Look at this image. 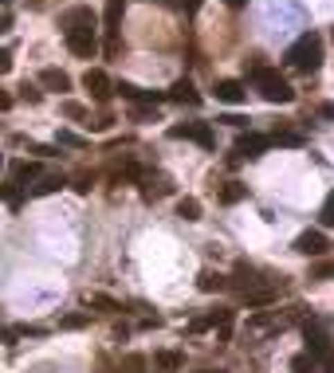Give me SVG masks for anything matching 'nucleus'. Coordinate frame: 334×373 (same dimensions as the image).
Segmentation results:
<instances>
[{"label":"nucleus","instance_id":"cd10ccee","mask_svg":"<svg viewBox=\"0 0 334 373\" xmlns=\"http://www.w3.org/2000/svg\"><path fill=\"white\" fill-rule=\"evenodd\" d=\"M272 142H279V145H303V134H295V130H279V134H272Z\"/></svg>","mask_w":334,"mask_h":373},{"label":"nucleus","instance_id":"c756f323","mask_svg":"<svg viewBox=\"0 0 334 373\" xmlns=\"http://www.w3.org/2000/svg\"><path fill=\"white\" fill-rule=\"evenodd\" d=\"M60 326H63V330H79V326H87V314H67Z\"/></svg>","mask_w":334,"mask_h":373},{"label":"nucleus","instance_id":"a19ab883","mask_svg":"<svg viewBox=\"0 0 334 373\" xmlns=\"http://www.w3.org/2000/svg\"><path fill=\"white\" fill-rule=\"evenodd\" d=\"M0 165H4V157H0Z\"/></svg>","mask_w":334,"mask_h":373},{"label":"nucleus","instance_id":"6e6552de","mask_svg":"<svg viewBox=\"0 0 334 373\" xmlns=\"http://www.w3.org/2000/svg\"><path fill=\"white\" fill-rule=\"evenodd\" d=\"M83 87H87V95L95 98V102H110V95H114V83H110V75L98 71V67H91V71L83 75Z\"/></svg>","mask_w":334,"mask_h":373},{"label":"nucleus","instance_id":"ddd939ff","mask_svg":"<svg viewBox=\"0 0 334 373\" xmlns=\"http://www.w3.org/2000/svg\"><path fill=\"white\" fill-rule=\"evenodd\" d=\"M244 95H248V91H244V83H240V79H220V83H216V98H220V102H228V107L244 102Z\"/></svg>","mask_w":334,"mask_h":373},{"label":"nucleus","instance_id":"f704fd0d","mask_svg":"<svg viewBox=\"0 0 334 373\" xmlns=\"http://www.w3.org/2000/svg\"><path fill=\"white\" fill-rule=\"evenodd\" d=\"M4 110H12V95H8V91L0 87V114H4Z\"/></svg>","mask_w":334,"mask_h":373},{"label":"nucleus","instance_id":"72a5a7b5","mask_svg":"<svg viewBox=\"0 0 334 373\" xmlns=\"http://www.w3.org/2000/svg\"><path fill=\"white\" fill-rule=\"evenodd\" d=\"M20 95H24V98H28V102H39V98H44V95H39V91H36V87H28V83H24V87H20Z\"/></svg>","mask_w":334,"mask_h":373},{"label":"nucleus","instance_id":"393cba45","mask_svg":"<svg viewBox=\"0 0 334 373\" xmlns=\"http://www.w3.org/2000/svg\"><path fill=\"white\" fill-rule=\"evenodd\" d=\"M39 177V169L32 165V161H16V169H12V181L16 185H24V181H36Z\"/></svg>","mask_w":334,"mask_h":373},{"label":"nucleus","instance_id":"6ab92c4d","mask_svg":"<svg viewBox=\"0 0 334 373\" xmlns=\"http://www.w3.org/2000/svg\"><path fill=\"white\" fill-rule=\"evenodd\" d=\"M83 302H87V307H98L103 314H118V311H122V302H114L110 295H98V291H87Z\"/></svg>","mask_w":334,"mask_h":373},{"label":"nucleus","instance_id":"dca6fc26","mask_svg":"<svg viewBox=\"0 0 334 373\" xmlns=\"http://www.w3.org/2000/svg\"><path fill=\"white\" fill-rule=\"evenodd\" d=\"M166 98H169V102H189V107H197V102H201V95L193 91V83H189V79H181V83H173V87L166 91Z\"/></svg>","mask_w":334,"mask_h":373},{"label":"nucleus","instance_id":"58836bf2","mask_svg":"<svg viewBox=\"0 0 334 373\" xmlns=\"http://www.w3.org/2000/svg\"><path fill=\"white\" fill-rule=\"evenodd\" d=\"M228 8H244V4H248V0H225Z\"/></svg>","mask_w":334,"mask_h":373},{"label":"nucleus","instance_id":"f257e3e1","mask_svg":"<svg viewBox=\"0 0 334 373\" xmlns=\"http://www.w3.org/2000/svg\"><path fill=\"white\" fill-rule=\"evenodd\" d=\"M287 67H295V71H315L322 63V39L319 32H307V36H299L291 48H287Z\"/></svg>","mask_w":334,"mask_h":373},{"label":"nucleus","instance_id":"473e14b6","mask_svg":"<svg viewBox=\"0 0 334 373\" xmlns=\"http://www.w3.org/2000/svg\"><path fill=\"white\" fill-rule=\"evenodd\" d=\"M12 71V51H0V75Z\"/></svg>","mask_w":334,"mask_h":373},{"label":"nucleus","instance_id":"1a4fd4ad","mask_svg":"<svg viewBox=\"0 0 334 373\" xmlns=\"http://www.w3.org/2000/svg\"><path fill=\"white\" fill-rule=\"evenodd\" d=\"M122 16H126V0H107V8H103V24H107V36H110V44H114V36H118Z\"/></svg>","mask_w":334,"mask_h":373},{"label":"nucleus","instance_id":"4be33fe9","mask_svg":"<svg viewBox=\"0 0 334 373\" xmlns=\"http://www.w3.org/2000/svg\"><path fill=\"white\" fill-rule=\"evenodd\" d=\"M244 197H248V185H240V181H228L225 189H220V201H225V205H236Z\"/></svg>","mask_w":334,"mask_h":373},{"label":"nucleus","instance_id":"f03ea898","mask_svg":"<svg viewBox=\"0 0 334 373\" xmlns=\"http://www.w3.org/2000/svg\"><path fill=\"white\" fill-rule=\"evenodd\" d=\"M252 83L260 87V95L267 98V102H291L295 98V91H291V83H287L279 71H272V67H252Z\"/></svg>","mask_w":334,"mask_h":373},{"label":"nucleus","instance_id":"a878e982","mask_svg":"<svg viewBox=\"0 0 334 373\" xmlns=\"http://www.w3.org/2000/svg\"><path fill=\"white\" fill-rule=\"evenodd\" d=\"M122 373H146V358H142V354H126V361H122Z\"/></svg>","mask_w":334,"mask_h":373},{"label":"nucleus","instance_id":"9d476101","mask_svg":"<svg viewBox=\"0 0 334 373\" xmlns=\"http://www.w3.org/2000/svg\"><path fill=\"white\" fill-rule=\"evenodd\" d=\"M232 287H236L240 295H248V291H260V287H263V279H260V271H256V267L240 264L236 275H232Z\"/></svg>","mask_w":334,"mask_h":373},{"label":"nucleus","instance_id":"9b49d317","mask_svg":"<svg viewBox=\"0 0 334 373\" xmlns=\"http://www.w3.org/2000/svg\"><path fill=\"white\" fill-rule=\"evenodd\" d=\"M220 330V334H228V326H232V311H213V314H204V318H193L189 330Z\"/></svg>","mask_w":334,"mask_h":373},{"label":"nucleus","instance_id":"f8f14e48","mask_svg":"<svg viewBox=\"0 0 334 373\" xmlns=\"http://www.w3.org/2000/svg\"><path fill=\"white\" fill-rule=\"evenodd\" d=\"M63 185H67V177H63V173H39L36 185H32L28 193H32V197H51V193H60Z\"/></svg>","mask_w":334,"mask_h":373},{"label":"nucleus","instance_id":"4c0bfd02","mask_svg":"<svg viewBox=\"0 0 334 373\" xmlns=\"http://www.w3.org/2000/svg\"><path fill=\"white\" fill-rule=\"evenodd\" d=\"M8 28H12V16L4 12V16H0V36H4V32H8Z\"/></svg>","mask_w":334,"mask_h":373},{"label":"nucleus","instance_id":"39448f33","mask_svg":"<svg viewBox=\"0 0 334 373\" xmlns=\"http://www.w3.org/2000/svg\"><path fill=\"white\" fill-rule=\"evenodd\" d=\"M169 138H189V142L204 145V149H213V145H216V134H213L209 122H185V126H173Z\"/></svg>","mask_w":334,"mask_h":373},{"label":"nucleus","instance_id":"b1692460","mask_svg":"<svg viewBox=\"0 0 334 373\" xmlns=\"http://www.w3.org/2000/svg\"><path fill=\"white\" fill-rule=\"evenodd\" d=\"M0 201H8V205H20V201H24V189H20V185H16V181H4V185H0Z\"/></svg>","mask_w":334,"mask_h":373},{"label":"nucleus","instance_id":"aec40b11","mask_svg":"<svg viewBox=\"0 0 334 373\" xmlns=\"http://www.w3.org/2000/svg\"><path fill=\"white\" fill-rule=\"evenodd\" d=\"M291 373H322V365L310 358L307 349H303V354H295V358H291Z\"/></svg>","mask_w":334,"mask_h":373},{"label":"nucleus","instance_id":"7ed1b4c3","mask_svg":"<svg viewBox=\"0 0 334 373\" xmlns=\"http://www.w3.org/2000/svg\"><path fill=\"white\" fill-rule=\"evenodd\" d=\"M303 334H307V354L326 370V365H331V334H326V322L310 314L307 322H303Z\"/></svg>","mask_w":334,"mask_h":373},{"label":"nucleus","instance_id":"20e7f679","mask_svg":"<svg viewBox=\"0 0 334 373\" xmlns=\"http://www.w3.org/2000/svg\"><path fill=\"white\" fill-rule=\"evenodd\" d=\"M67 36V48L79 55V60H91L98 51V36H95V28H71V32H63Z\"/></svg>","mask_w":334,"mask_h":373},{"label":"nucleus","instance_id":"79ce46f5","mask_svg":"<svg viewBox=\"0 0 334 373\" xmlns=\"http://www.w3.org/2000/svg\"><path fill=\"white\" fill-rule=\"evenodd\" d=\"M103 373H107V370H103Z\"/></svg>","mask_w":334,"mask_h":373},{"label":"nucleus","instance_id":"c9c22d12","mask_svg":"<svg viewBox=\"0 0 334 373\" xmlns=\"http://www.w3.org/2000/svg\"><path fill=\"white\" fill-rule=\"evenodd\" d=\"M177 8H185V12H197V8H201V0H177Z\"/></svg>","mask_w":334,"mask_h":373},{"label":"nucleus","instance_id":"c85d7f7f","mask_svg":"<svg viewBox=\"0 0 334 373\" xmlns=\"http://www.w3.org/2000/svg\"><path fill=\"white\" fill-rule=\"evenodd\" d=\"M114 91H118L122 98H130V102H138V95H142V87H134V83H118Z\"/></svg>","mask_w":334,"mask_h":373},{"label":"nucleus","instance_id":"423d86ee","mask_svg":"<svg viewBox=\"0 0 334 373\" xmlns=\"http://www.w3.org/2000/svg\"><path fill=\"white\" fill-rule=\"evenodd\" d=\"M299 255H326V248H331V240H326V232H319V228H307V232H299L295 236V244H291Z\"/></svg>","mask_w":334,"mask_h":373},{"label":"nucleus","instance_id":"4468645a","mask_svg":"<svg viewBox=\"0 0 334 373\" xmlns=\"http://www.w3.org/2000/svg\"><path fill=\"white\" fill-rule=\"evenodd\" d=\"M267 145H272V138H263V134H244L236 142V154L240 157H260Z\"/></svg>","mask_w":334,"mask_h":373},{"label":"nucleus","instance_id":"ea45409f","mask_svg":"<svg viewBox=\"0 0 334 373\" xmlns=\"http://www.w3.org/2000/svg\"><path fill=\"white\" fill-rule=\"evenodd\" d=\"M204 373H220V370H204Z\"/></svg>","mask_w":334,"mask_h":373},{"label":"nucleus","instance_id":"7c9ffc66","mask_svg":"<svg viewBox=\"0 0 334 373\" xmlns=\"http://www.w3.org/2000/svg\"><path fill=\"white\" fill-rule=\"evenodd\" d=\"M63 114H67V118H87V110L79 107V102H63Z\"/></svg>","mask_w":334,"mask_h":373},{"label":"nucleus","instance_id":"412c9836","mask_svg":"<svg viewBox=\"0 0 334 373\" xmlns=\"http://www.w3.org/2000/svg\"><path fill=\"white\" fill-rule=\"evenodd\" d=\"M177 217L181 220H201V201H197V197H181V201H177Z\"/></svg>","mask_w":334,"mask_h":373},{"label":"nucleus","instance_id":"2eb2a0df","mask_svg":"<svg viewBox=\"0 0 334 373\" xmlns=\"http://www.w3.org/2000/svg\"><path fill=\"white\" fill-rule=\"evenodd\" d=\"M39 87H44V91H71V79H67V75L60 71V67H44V71H39Z\"/></svg>","mask_w":334,"mask_h":373},{"label":"nucleus","instance_id":"2f4dec72","mask_svg":"<svg viewBox=\"0 0 334 373\" xmlns=\"http://www.w3.org/2000/svg\"><path fill=\"white\" fill-rule=\"evenodd\" d=\"M75 193H91V177H87V173L75 177Z\"/></svg>","mask_w":334,"mask_h":373},{"label":"nucleus","instance_id":"0eeeda50","mask_svg":"<svg viewBox=\"0 0 334 373\" xmlns=\"http://www.w3.org/2000/svg\"><path fill=\"white\" fill-rule=\"evenodd\" d=\"M283 318L275 311H260V314H252L248 318V326H244V334L248 338H267V334H275V330H283Z\"/></svg>","mask_w":334,"mask_h":373},{"label":"nucleus","instance_id":"5701e85b","mask_svg":"<svg viewBox=\"0 0 334 373\" xmlns=\"http://www.w3.org/2000/svg\"><path fill=\"white\" fill-rule=\"evenodd\" d=\"M197 287H201V291H225V287H228V279L220 275V271H201Z\"/></svg>","mask_w":334,"mask_h":373},{"label":"nucleus","instance_id":"bb28decb","mask_svg":"<svg viewBox=\"0 0 334 373\" xmlns=\"http://www.w3.org/2000/svg\"><path fill=\"white\" fill-rule=\"evenodd\" d=\"M60 145H71V149H87V138H79V134L71 130H60V138H55Z\"/></svg>","mask_w":334,"mask_h":373},{"label":"nucleus","instance_id":"f3484780","mask_svg":"<svg viewBox=\"0 0 334 373\" xmlns=\"http://www.w3.org/2000/svg\"><path fill=\"white\" fill-rule=\"evenodd\" d=\"M181 365H185V358L177 349H161L154 358V373H181Z\"/></svg>","mask_w":334,"mask_h":373},{"label":"nucleus","instance_id":"a211bd4d","mask_svg":"<svg viewBox=\"0 0 334 373\" xmlns=\"http://www.w3.org/2000/svg\"><path fill=\"white\" fill-rule=\"evenodd\" d=\"M71 28H95V12L91 8H71L63 16V32H71Z\"/></svg>","mask_w":334,"mask_h":373},{"label":"nucleus","instance_id":"e433bc0d","mask_svg":"<svg viewBox=\"0 0 334 373\" xmlns=\"http://www.w3.org/2000/svg\"><path fill=\"white\" fill-rule=\"evenodd\" d=\"M322 220H326V224L334 220V201H326V205H322Z\"/></svg>","mask_w":334,"mask_h":373}]
</instances>
